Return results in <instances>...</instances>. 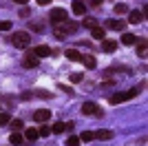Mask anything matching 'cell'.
<instances>
[{
  "label": "cell",
  "mask_w": 148,
  "mask_h": 146,
  "mask_svg": "<svg viewBox=\"0 0 148 146\" xmlns=\"http://www.w3.org/2000/svg\"><path fill=\"white\" fill-rule=\"evenodd\" d=\"M38 62H40V58H38V55L27 53L25 58H22V67H25V69H36V67H38Z\"/></svg>",
  "instance_id": "cell-6"
},
{
  "label": "cell",
  "mask_w": 148,
  "mask_h": 146,
  "mask_svg": "<svg viewBox=\"0 0 148 146\" xmlns=\"http://www.w3.org/2000/svg\"><path fill=\"white\" fill-rule=\"evenodd\" d=\"M11 27H13V24L9 22V20H2V22H0V31H9Z\"/></svg>",
  "instance_id": "cell-27"
},
{
  "label": "cell",
  "mask_w": 148,
  "mask_h": 146,
  "mask_svg": "<svg viewBox=\"0 0 148 146\" xmlns=\"http://www.w3.org/2000/svg\"><path fill=\"white\" fill-rule=\"evenodd\" d=\"M51 131H53V133H64V131H66V124H64V122H56V124L51 126Z\"/></svg>",
  "instance_id": "cell-20"
},
{
  "label": "cell",
  "mask_w": 148,
  "mask_h": 146,
  "mask_svg": "<svg viewBox=\"0 0 148 146\" xmlns=\"http://www.w3.org/2000/svg\"><path fill=\"white\" fill-rule=\"evenodd\" d=\"M11 126L16 128V131H20V128H22V122L20 120H11Z\"/></svg>",
  "instance_id": "cell-30"
},
{
  "label": "cell",
  "mask_w": 148,
  "mask_h": 146,
  "mask_svg": "<svg viewBox=\"0 0 148 146\" xmlns=\"http://www.w3.org/2000/svg\"><path fill=\"white\" fill-rule=\"evenodd\" d=\"M51 0H38V5H49Z\"/></svg>",
  "instance_id": "cell-32"
},
{
  "label": "cell",
  "mask_w": 148,
  "mask_h": 146,
  "mask_svg": "<svg viewBox=\"0 0 148 146\" xmlns=\"http://www.w3.org/2000/svg\"><path fill=\"white\" fill-rule=\"evenodd\" d=\"M38 135H42V137H49V135H51V126H42L40 131H38Z\"/></svg>",
  "instance_id": "cell-25"
},
{
  "label": "cell",
  "mask_w": 148,
  "mask_h": 146,
  "mask_svg": "<svg viewBox=\"0 0 148 146\" xmlns=\"http://www.w3.org/2000/svg\"><path fill=\"white\" fill-rule=\"evenodd\" d=\"M9 122H11V115H9V113H0V126H2V124H9Z\"/></svg>",
  "instance_id": "cell-23"
},
{
  "label": "cell",
  "mask_w": 148,
  "mask_h": 146,
  "mask_svg": "<svg viewBox=\"0 0 148 146\" xmlns=\"http://www.w3.org/2000/svg\"><path fill=\"white\" fill-rule=\"evenodd\" d=\"M71 82H75V84L82 82V73H71Z\"/></svg>",
  "instance_id": "cell-29"
},
{
  "label": "cell",
  "mask_w": 148,
  "mask_h": 146,
  "mask_svg": "<svg viewBox=\"0 0 148 146\" xmlns=\"http://www.w3.org/2000/svg\"><path fill=\"white\" fill-rule=\"evenodd\" d=\"M139 93V89H130V91L126 93H115V95H111V104H122V102H128V100H133V97Z\"/></svg>",
  "instance_id": "cell-2"
},
{
  "label": "cell",
  "mask_w": 148,
  "mask_h": 146,
  "mask_svg": "<svg viewBox=\"0 0 148 146\" xmlns=\"http://www.w3.org/2000/svg\"><path fill=\"white\" fill-rule=\"evenodd\" d=\"M102 47H104L106 53H113V51L117 49V42H115V40H104V42H102Z\"/></svg>",
  "instance_id": "cell-13"
},
{
  "label": "cell",
  "mask_w": 148,
  "mask_h": 146,
  "mask_svg": "<svg viewBox=\"0 0 148 146\" xmlns=\"http://www.w3.org/2000/svg\"><path fill=\"white\" fill-rule=\"evenodd\" d=\"M82 113H84V115H102V111L97 109V104H93V102H84L82 104Z\"/></svg>",
  "instance_id": "cell-5"
},
{
  "label": "cell",
  "mask_w": 148,
  "mask_h": 146,
  "mask_svg": "<svg viewBox=\"0 0 148 146\" xmlns=\"http://www.w3.org/2000/svg\"><path fill=\"white\" fill-rule=\"evenodd\" d=\"M66 146H80V137H75V135H73V137H69Z\"/></svg>",
  "instance_id": "cell-26"
},
{
  "label": "cell",
  "mask_w": 148,
  "mask_h": 146,
  "mask_svg": "<svg viewBox=\"0 0 148 146\" xmlns=\"http://www.w3.org/2000/svg\"><path fill=\"white\" fill-rule=\"evenodd\" d=\"M135 40H137V36H133V33H124V36H122L124 44H135Z\"/></svg>",
  "instance_id": "cell-21"
},
{
  "label": "cell",
  "mask_w": 148,
  "mask_h": 146,
  "mask_svg": "<svg viewBox=\"0 0 148 146\" xmlns=\"http://www.w3.org/2000/svg\"><path fill=\"white\" fill-rule=\"evenodd\" d=\"M20 16H22V18H29V9H27V7H25V9H20Z\"/></svg>",
  "instance_id": "cell-31"
},
{
  "label": "cell",
  "mask_w": 148,
  "mask_h": 146,
  "mask_svg": "<svg viewBox=\"0 0 148 146\" xmlns=\"http://www.w3.org/2000/svg\"><path fill=\"white\" fill-rule=\"evenodd\" d=\"M142 20H144V11H139V9H133V11H128V22L139 24Z\"/></svg>",
  "instance_id": "cell-8"
},
{
  "label": "cell",
  "mask_w": 148,
  "mask_h": 146,
  "mask_svg": "<svg viewBox=\"0 0 148 146\" xmlns=\"http://www.w3.org/2000/svg\"><path fill=\"white\" fill-rule=\"evenodd\" d=\"M33 55H38V58H47V55H51V47H47V44H38V47L33 49Z\"/></svg>",
  "instance_id": "cell-9"
},
{
  "label": "cell",
  "mask_w": 148,
  "mask_h": 146,
  "mask_svg": "<svg viewBox=\"0 0 148 146\" xmlns=\"http://www.w3.org/2000/svg\"><path fill=\"white\" fill-rule=\"evenodd\" d=\"M93 5H102V2H104V0H91Z\"/></svg>",
  "instance_id": "cell-34"
},
{
  "label": "cell",
  "mask_w": 148,
  "mask_h": 146,
  "mask_svg": "<svg viewBox=\"0 0 148 146\" xmlns=\"http://www.w3.org/2000/svg\"><path fill=\"white\" fill-rule=\"evenodd\" d=\"M11 42H13V47H16V49H27L31 44V38H29L27 31H18V33L11 38Z\"/></svg>",
  "instance_id": "cell-1"
},
{
  "label": "cell",
  "mask_w": 148,
  "mask_h": 146,
  "mask_svg": "<svg viewBox=\"0 0 148 146\" xmlns=\"http://www.w3.org/2000/svg\"><path fill=\"white\" fill-rule=\"evenodd\" d=\"M146 53H148V44H146V40H142L139 47H137V55H139V58H146Z\"/></svg>",
  "instance_id": "cell-17"
},
{
  "label": "cell",
  "mask_w": 148,
  "mask_h": 146,
  "mask_svg": "<svg viewBox=\"0 0 148 146\" xmlns=\"http://www.w3.org/2000/svg\"><path fill=\"white\" fill-rule=\"evenodd\" d=\"M49 20H51L53 24L66 22V20H69V11H66V9H51V13H49Z\"/></svg>",
  "instance_id": "cell-3"
},
{
  "label": "cell",
  "mask_w": 148,
  "mask_h": 146,
  "mask_svg": "<svg viewBox=\"0 0 148 146\" xmlns=\"http://www.w3.org/2000/svg\"><path fill=\"white\" fill-rule=\"evenodd\" d=\"M82 62H84V67H86V69H95V67H97V62H95V58H93V55H84V58H82Z\"/></svg>",
  "instance_id": "cell-14"
},
{
  "label": "cell",
  "mask_w": 148,
  "mask_h": 146,
  "mask_svg": "<svg viewBox=\"0 0 148 146\" xmlns=\"http://www.w3.org/2000/svg\"><path fill=\"white\" fill-rule=\"evenodd\" d=\"M62 27H58L56 29V36L58 38H64V36H69V33H75V31H77V24H73V22H60Z\"/></svg>",
  "instance_id": "cell-4"
},
{
  "label": "cell",
  "mask_w": 148,
  "mask_h": 146,
  "mask_svg": "<svg viewBox=\"0 0 148 146\" xmlns=\"http://www.w3.org/2000/svg\"><path fill=\"white\" fill-rule=\"evenodd\" d=\"M71 9H73V13H75V16H84V11H86V7H84V2H80V0H75Z\"/></svg>",
  "instance_id": "cell-10"
},
{
  "label": "cell",
  "mask_w": 148,
  "mask_h": 146,
  "mask_svg": "<svg viewBox=\"0 0 148 146\" xmlns=\"http://www.w3.org/2000/svg\"><path fill=\"white\" fill-rule=\"evenodd\" d=\"M40 135H38V131L36 128H27V133H25V140H29V142H36Z\"/></svg>",
  "instance_id": "cell-16"
},
{
  "label": "cell",
  "mask_w": 148,
  "mask_h": 146,
  "mask_svg": "<svg viewBox=\"0 0 148 146\" xmlns=\"http://www.w3.org/2000/svg\"><path fill=\"white\" fill-rule=\"evenodd\" d=\"M84 27H88V29H93V27H97V22H95V20H93V18H86V20H84Z\"/></svg>",
  "instance_id": "cell-28"
},
{
  "label": "cell",
  "mask_w": 148,
  "mask_h": 146,
  "mask_svg": "<svg viewBox=\"0 0 148 146\" xmlns=\"http://www.w3.org/2000/svg\"><path fill=\"white\" fill-rule=\"evenodd\" d=\"M64 55H66V58H69L71 62H77V60H82V55L77 53L75 49H66V53H64Z\"/></svg>",
  "instance_id": "cell-15"
},
{
  "label": "cell",
  "mask_w": 148,
  "mask_h": 146,
  "mask_svg": "<svg viewBox=\"0 0 148 146\" xmlns=\"http://www.w3.org/2000/svg\"><path fill=\"white\" fill-rule=\"evenodd\" d=\"M128 11V7L124 5V2H119V5H115V13H126Z\"/></svg>",
  "instance_id": "cell-24"
},
{
  "label": "cell",
  "mask_w": 148,
  "mask_h": 146,
  "mask_svg": "<svg viewBox=\"0 0 148 146\" xmlns=\"http://www.w3.org/2000/svg\"><path fill=\"white\" fill-rule=\"evenodd\" d=\"M9 142H11L13 146H20V144H22V142H25V137H22V135H20V133H13L11 137H9Z\"/></svg>",
  "instance_id": "cell-19"
},
{
  "label": "cell",
  "mask_w": 148,
  "mask_h": 146,
  "mask_svg": "<svg viewBox=\"0 0 148 146\" xmlns=\"http://www.w3.org/2000/svg\"><path fill=\"white\" fill-rule=\"evenodd\" d=\"M108 27H111V29H115V31H124V29H126V20H111V22H108Z\"/></svg>",
  "instance_id": "cell-11"
},
{
  "label": "cell",
  "mask_w": 148,
  "mask_h": 146,
  "mask_svg": "<svg viewBox=\"0 0 148 146\" xmlns=\"http://www.w3.org/2000/svg\"><path fill=\"white\" fill-rule=\"evenodd\" d=\"M91 140H95V135H93L91 131H84V133L80 135V142H91Z\"/></svg>",
  "instance_id": "cell-22"
},
{
  "label": "cell",
  "mask_w": 148,
  "mask_h": 146,
  "mask_svg": "<svg viewBox=\"0 0 148 146\" xmlns=\"http://www.w3.org/2000/svg\"><path fill=\"white\" fill-rule=\"evenodd\" d=\"M13 2H16V5H25L27 0H13Z\"/></svg>",
  "instance_id": "cell-33"
},
{
  "label": "cell",
  "mask_w": 148,
  "mask_h": 146,
  "mask_svg": "<svg viewBox=\"0 0 148 146\" xmlns=\"http://www.w3.org/2000/svg\"><path fill=\"white\" fill-rule=\"evenodd\" d=\"M33 120H36V122H47V120H51V111H49V109L36 111V113H33Z\"/></svg>",
  "instance_id": "cell-7"
},
{
  "label": "cell",
  "mask_w": 148,
  "mask_h": 146,
  "mask_svg": "<svg viewBox=\"0 0 148 146\" xmlns=\"http://www.w3.org/2000/svg\"><path fill=\"white\" fill-rule=\"evenodd\" d=\"M91 36H93V38H97V40H104V38H106L104 27H93V29H91Z\"/></svg>",
  "instance_id": "cell-12"
},
{
  "label": "cell",
  "mask_w": 148,
  "mask_h": 146,
  "mask_svg": "<svg viewBox=\"0 0 148 146\" xmlns=\"http://www.w3.org/2000/svg\"><path fill=\"white\" fill-rule=\"evenodd\" d=\"M93 135H95L97 140H111V137H113L111 131H104V128H102V131H97V133H93Z\"/></svg>",
  "instance_id": "cell-18"
}]
</instances>
